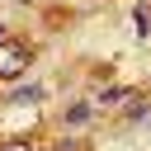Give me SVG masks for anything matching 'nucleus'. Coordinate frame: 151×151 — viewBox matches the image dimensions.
<instances>
[{
	"label": "nucleus",
	"mask_w": 151,
	"mask_h": 151,
	"mask_svg": "<svg viewBox=\"0 0 151 151\" xmlns=\"http://www.w3.org/2000/svg\"><path fill=\"white\" fill-rule=\"evenodd\" d=\"M28 61H33V47L24 38H5L0 42V80H19L28 71Z\"/></svg>",
	"instance_id": "obj_1"
},
{
	"label": "nucleus",
	"mask_w": 151,
	"mask_h": 151,
	"mask_svg": "<svg viewBox=\"0 0 151 151\" xmlns=\"http://www.w3.org/2000/svg\"><path fill=\"white\" fill-rule=\"evenodd\" d=\"M99 104H132V90H123V85H104V90H99Z\"/></svg>",
	"instance_id": "obj_2"
},
{
	"label": "nucleus",
	"mask_w": 151,
	"mask_h": 151,
	"mask_svg": "<svg viewBox=\"0 0 151 151\" xmlns=\"http://www.w3.org/2000/svg\"><path fill=\"white\" fill-rule=\"evenodd\" d=\"M61 123H66V127H85V123H90V104H71V109L61 113Z\"/></svg>",
	"instance_id": "obj_3"
},
{
	"label": "nucleus",
	"mask_w": 151,
	"mask_h": 151,
	"mask_svg": "<svg viewBox=\"0 0 151 151\" xmlns=\"http://www.w3.org/2000/svg\"><path fill=\"white\" fill-rule=\"evenodd\" d=\"M33 99H42V85H24V90L9 94V104H33Z\"/></svg>",
	"instance_id": "obj_4"
},
{
	"label": "nucleus",
	"mask_w": 151,
	"mask_h": 151,
	"mask_svg": "<svg viewBox=\"0 0 151 151\" xmlns=\"http://www.w3.org/2000/svg\"><path fill=\"white\" fill-rule=\"evenodd\" d=\"M146 118V99H132V109H127V123H142Z\"/></svg>",
	"instance_id": "obj_5"
},
{
	"label": "nucleus",
	"mask_w": 151,
	"mask_h": 151,
	"mask_svg": "<svg viewBox=\"0 0 151 151\" xmlns=\"http://www.w3.org/2000/svg\"><path fill=\"white\" fill-rule=\"evenodd\" d=\"M0 151H33V142H24V137H9V142H0Z\"/></svg>",
	"instance_id": "obj_6"
},
{
	"label": "nucleus",
	"mask_w": 151,
	"mask_h": 151,
	"mask_svg": "<svg viewBox=\"0 0 151 151\" xmlns=\"http://www.w3.org/2000/svg\"><path fill=\"white\" fill-rule=\"evenodd\" d=\"M0 42H5V33H0Z\"/></svg>",
	"instance_id": "obj_7"
}]
</instances>
